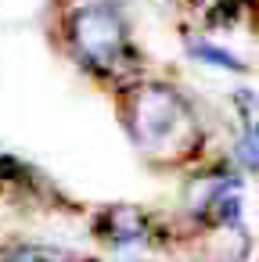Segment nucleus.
Masks as SVG:
<instances>
[{"instance_id": "nucleus-1", "label": "nucleus", "mask_w": 259, "mask_h": 262, "mask_svg": "<svg viewBox=\"0 0 259 262\" xmlns=\"http://www.w3.org/2000/svg\"><path fill=\"white\" fill-rule=\"evenodd\" d=\"M119 112H123V126L133 137V144L162 165L184 162L202 147L198 115L191 112L187 97L169 83L141 79V83L123 86Z\"/></svg>"}, {"instance_id": "nucleus-2", "label": "nucleus", "mask_w": 259, "mask_h": 262, "mask_svg": "<svg viewBox=\"0 0 259 262\" xmlns=\"http://www.w3.org/2000/svg\"><path fill=\"white\" fill-rule=\"evenodd\" d=\"M65 40L72 58L94 76H126V69L137 65L130 22L115 0H69Z\"/></svg>"}, {"instance_id": "nucleus-3", "label": "nucleus", "mask_w": 259, "mask_h": 262, "mask_svg": "<svg viewBox=\"0 0 259 262\" xmlns=\"http://www.w3.org/2000/svg\"><path fill=\"white\" fill-rule=\"evenodd\" d=\"M97 233L112 244H144L148 233H151V219L141 212V208H130V205H115L108 208L101 219H97Z\"/></svg>"}, {"instance_id": "nucleus-4", "label": "nucleus", "mask_w": 259, "mask_h": 262, "mask_svg": "<svg viewBox=\"0 0 259 262\" xmlns=\"http://www.w3.org/2000/svg\"><path fill=\"white\" fill-rule=\"evenodd\" d=\"M187 54L198 58V61H205V65L227 69V72H245V69H248V65L237 61L230 51H223V47H216V43H205V40H187Z\"/></svg>"}, {"instance_id": "nucleus-5", "label": "nucleus", "mask_w": 259, "mask_h": 262, "mask_svg": "<svg viewBox=\"0 0 259 262\" xmlns=\"http://www.w3.org/2000/svg\"><path fill=\"white\" fill-rule=\"evenodd\" d=\"M237 158H241L248 169H259V137H255V129L237 144Z\"/></svg>"}, {"instance_id": "nucleus-6", "label": "nucleus", "mask_w": 259, "mask_h": 262, "mask_svg": "<svg viewBox=\"0 0 259 262\" xmlns=\"http://www.w3.org/2000/svg\"><path fill=\"white\" fill-rule=\"evenodd\" d=\"M255 137H259V122H255Z\"/></svg>"}]
</instances>
